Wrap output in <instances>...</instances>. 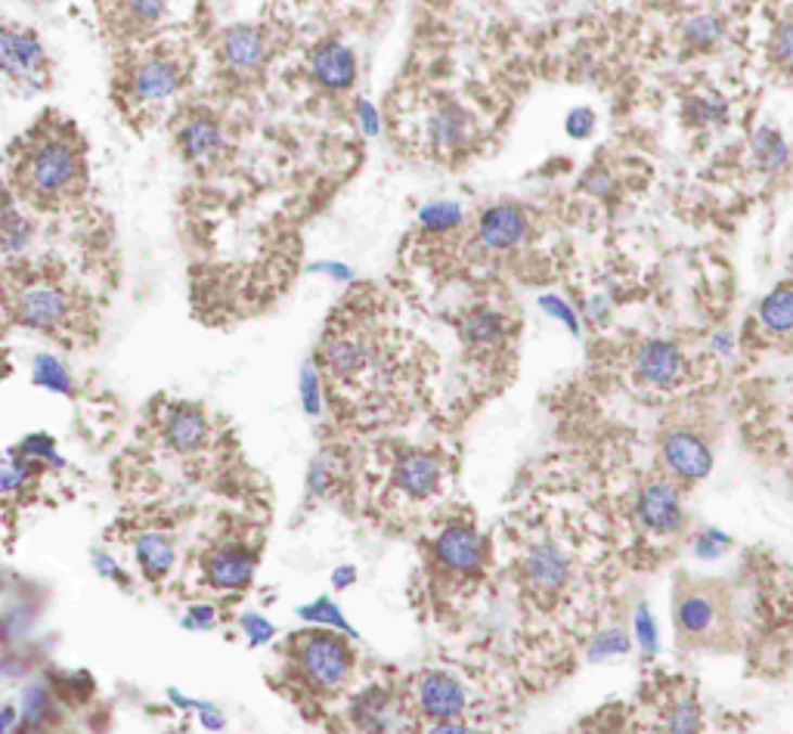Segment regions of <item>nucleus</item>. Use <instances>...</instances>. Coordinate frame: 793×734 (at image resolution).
I'll use <instances>...</instances> for the list:
<instances>
[{"label":"nucleus","mask_w":793,"mask_h":734,"mask_svg":"<svg viewBox=\"0 0 793 734\" xmlns=\"http://www.w3.org/2000/svg\"><path fill=\"white\" fill-rule=\"evenodd\" d=\"M731 545V540L726 533H719V530H704L698 542H694V552H698V558H719L726 549Z\"/></svg>","instance_id":"36"},{"label":"nucleus","mask_w":793,"mask_h":734,"mask_svg":"<svg viewBox=\"0 0 793 734\" xmlns=\"http://www.w3.org/2000/svg\"><path fill=\"white\" fill-rule=\"evenodd\" d=\"M759 320L769 332H793V288H775L759 304Z\"/></svg>","instance_id":"26"},{"label":"nucleus","mask_w":793,"mask_h":734,"mask_svg":"<svg viewBox=\"0 0 793 734\" xmlns=\"http://www.w3.org/2000/svg\"><path fill=\"white\" fill-rule=\"evenodd\" d=\"M28 233H31L28 223L13 208H7V223H3V248H7V255L22 252L28 245Z\"/></svg>","instance_id":"33"},{"label":"nucleus","mask_w":793,"mask_h":734,"mask_svg":"<svg viewBox=\"0 0 793 734\" xmlns=\"http://www.w3.org/2000/svg\"><path fill=\"white\" fill-rule=\"evenodd\" d=\"M716 623V605L713 598L701 595V592H688L679 598L676 605V627L682 635H691V639H701L707 635L709 629Z\"/></svg>","instance_id":"22"},{"label":"nucleus","mask_w":793,"mask_h":734,"mask_svg":"<svg viewBox=\"0 0 793 734\" xmlns=\"http://www.w3.org/2000/svg\"><path fill=\"white\" fill-rule=\"evenodd\" d=\"M354 722L360 729H372V732H382L394 722V707L382 692H366L357 704H354Z\"/></svg>","instance_id":"27"},{"label":"nucleus","mask_w":793,"mask_h":734,"mask_svg":"<svg viewBox=\"0 0 793 734\" xmlns=\"http://www.w3.org/2000/svg\"><path fill=\"white\" fill-rule=\"evenodd\" d=\"M245 629H252V635L258 639V642H264V639H270V623H264L260 617H245Z\"/></svg>","instance_id":"39"},{"label":"nucleus","mask_w":793,"mask_h":734,"mask_svg":"<svg viewBox=\"0 0 793 734\" xmlns=\"http://www.w3.org/2000/svg\"><path fill=\"white\" fill-rule=\"evenodd\" d=\"M722 38V20H716V16H694V20L686 22V41L691 47H701V50H707L713 43Z\"/></svg>","instance_id":"29"},{"label":"nucleus","mask_w":793,"mask_h":734,"mask_svg":"<svg viewBox=\"0 0 793 734\" xmlns=\"http://www.w3.org/2000/svg\"><path fill=\"white\" fill-rule=\"evenodd\" d=\"M391 487H394L397 497H404L407 502H425L444 487V465H440L437 455H400L394 462V472H391Z\"/></svg>","instance_id":"11"},{"label":"nucleus","mask_w":793,"mask_h":734,"mask_svg":"<svg viewBox=\"0 0 793 734\" xmlns=\"http://www.w3.org/2000/svg\"><path fill=\"white\" fill-rule=\"evenodd\" d=\"M112 16L121 28L146 31L165 16V0H112Z\"/></svg>","instance_id":"23"},{"label":"nucleus","mask_w":793,"mask_h":734,"mask_svg":"<svg viewBox=\"0 0 793 734\" xmlns=\"http://www.w3.org/2000/svg\"><path fill=\"white\" fill-rule=\"evenodd\" d=\"M666 729L669 732H698L701 729V710L694 700H679L669 716H666Z\"/></svg>","instance_id":"32"},{"label":"nucleus","mask_w":793,"mask_h":734,"mask_svg":"<svg viewBox=\"0 0 793 734\" xmlns=\"http://www.w3.org/2000/svg\"><path fill=\"white\" fill-rule=\"evenodd\" d=\"M753 158L766 173H778L788 165V143L772 128H759L753 133Z\"/></svg>","instance_id":"25"},{"label":"nucleus","mask_w":793,"mask_h":734,"mask_svg":"<svg viewBox=\"0 0 793 734\" xmlns=\"http://www.w3.org/2000/svg\"><path fill=\"white\" fill-rule=\"evenodd\" d=\"M220 53H223V63L233 72L248 75V72H258L267 60V41L255 25H233L220 38Z\"/></svg>","instance_id":"17"},{"label":"nucleus","mask_w":793,"mask_h":734,"mask_svg":"<svg viewBox=\"0 0 793 734\" xmlns=\"http://www.w3.org/2000/svg\"><path fill=\"white\" fill-rule=\"evenodd\" d=\"M322 369L335 388L347 390L350 397H366L369 403L391 394L400 378V363L391 338L369 323L332 329L322 345Z\"/></svg>","instance_id":"2"},{"label":"nucleus","mask_w":793,"mask_h":734,"mask_svg":"<svg viewBox=\"0 0 793 734\" xmlns=\"http://www.w3.org/2000/svg\"><path fill=\"white\" fill-rule=\"evenodd\" d=\"M564 128L571 137H577V140H586L592 130H596V112L592 108H574L571 115H567V121H564Z\"/></svg>","instance_id":"37"},{"label":"nucleus","mask_w":793,"mask_h":734,"mask_svg":"<svg viewBox=\"0 0 793 734\" xmlns=\"http://www.w3.org/2000/svg\"><path fill=\"white\" fill-rule=\"evenodd\" d=\"M360 121H363L366 133H375L379 130V118H375V108L369 103H360Z\"/></svg>","instance_id":"40"},{"label":"nucleus","mask_w":793,"mask_h":734,"mask_svg":"<svg viewBox=\"0 0 793 734\" xmlns=\"http://www.w3.org/2000/svg\"><path fill=\"white\" fill-rule=\"evenodd\" d=\"M636 375L651 388H673L682 375V350L673 342H644L636 350Z\"/></svg>","instance_id":"14"},{"label":"nucleus","mask_w":793,"mask_h":734,"mask_svg":"<svg viewBox=\"0 0 793 734\" xmlns=\"http://www.w3.org/2000/svg\"><path fill=\"white\" fill-rule=\"evenodd\" d=\"M310 72H314L317 85H322L325 90H332V93H342V90H347V87L354 85V78H357V56H354V50H347L344 43L325 41L314 50V56H310Z\"/></svg>","instance_id":"16"},{"label":"nucleus","mask_w":793,"mask_h":734,"mask_svg":"<svg viewBox=\"0 0 793 734\" xmlns=\"http://www.w3.org/2000/svg\"><path fill=\"white\" fill-rule=\"evenodd\" d=\"M636 520L639 527L654 533V537H669L682 527V499L679 490L669 480H651L644 484L642 493L636 499Z\"/></svg>","instance_id":"9"},{"label":"nucleus","mask_w":793,"mask_h":734,"mask_svg":"<svg viewBox=\"0 0 793 734\" xmlns=\"http://www.w3.org/2000/svg\"><path fill=\"white\" fill-rule=\"evenodd\" d=\"M35 382L43 385V388L72 390V378H68V372L63 369V363H60V360H50V357H38V360H35Z\"/></svg>","instance_id":"31"},{"label":"nucleus","mask_w":793,"mask_h":734,"mask_svg":"<svg viewBox=\"0 0 793 734\" xmlns=\"http://www.w3.org/2000/svg\"><path fill=\"white\" fill-rule=\"evenodd\" d=\"M419 223H422L425 230H431V233H450V230H456V227L462 223V211H459V205H452V202H434L429 208H422Z\"/></svg>","instance_id":"28"},{"label":"nucleus","mask_w":793,"mask_h":734,"mask_svg":"<svg viewBox=\"0 0 793 734\" xmlns=\"http://www.w3.org/2000/svg\"><path fill=\"white\" fill-rule=\"evenodd\" d=\"M255 577V555L242 545H223L205 558V580L215 589L236 592L245 589Z\"/></svg>","instance_id":"15"},{"label":"nucleus","mask_w":793,"mask_h":734,"mask_svg":"<svg viewBox=\"0 0 793 734\" xmlns=\"http://www.w3.org/2000/svg\"><path fill=\"white\" fill-rule=\"evenodd\" d=\"M0 63H3V75L13 85H20L25 93L47 87V50L35 31L7 25L0 35Z\"/></svg>","instance_id":"5"},{"label":"nucleus","mask_w":793,"mask_h":734,"mask_svg":"<svg viewBox=\"0 0 793 734\" xmlns=\"http://www.w3.org/2000/svg\"><path fill=\"white\" fill-rule=\"evenodd\" d=\"M177 146L183 152V158L190 162H212L223 152V130L215 118L208 115H193L190 121H183V128L177 130Z\"/></svg>","instance_id":"18"},{"label":"nucleus","mask_w":793,"mask_h":734,"mask_svg":"<svg viewBox=\"0 0 793 734\" xmlns=\"http://www.w3.org/2000/svg\"><path fill=\"white\" fill-rule=\"evenodd\" d=\"M459 332L472 347H499L509 335V320L494 307H474L462 317Z\"/></svg>","instance_id":"20"},{"label":"nucleus","mask_w":793,"mask_h":734,"mask_svg":"<svg viewBox=\"0 0 793 734\" xmlns=\"http://www.w3.org/2000/svg\"><path fill=\"white\" fill-rule=\"evenodd\" d=\"M50 694L43 685H31V688H25L22 694V719H25V725H43L47 719H50Z\"/></svg>","instance_id":"30"},{"label":"nucleus","mask_w":793,"mask_h":734,"mask_svg":"<svg viewBox=\"0 0 793 734\" xmlns=\"http://www.w3.org/2000/svg\"><path fill=\"white\" fill-rule=\"evenodd\" d=\"M183 85V65L168 53H152L130 72V96L137 103H165Z\"/></svg>","instance_id":"10"},{"label":"nucleus","mask_w":793,"mask_h":734,"mask_svg":"<svg viewBox=\"0 0 793 734\" xmlns=\"http://www.w3.org/2000/svg\"><path fill=\"white\" fill-rule=\"evenodd\" d=\"M772 56L775 63L793 68V22H784L772 38Z\"/></svg>","instance_id":"35"},{"label":"nucleus","mask_w":793,"mask_h":734,"mask_svg":"<svg viewBox=\"0 0 793 734\" xmlns=\"http://www.w3.org/2000/svg\"><path fill=\"white\" fill-rule=\"evenodd\" d=\"M571 555L552 540H536L521 555V580L536 598H555L571 583Z\"/></svg>","instance_id":"6"},{"label":"nucleus","mask_w":793,"mask_h":734,"mask_svg":"<svg viewBox=\"0 0 793 734\" xmlns=\"http://www.w3.org/2000/svg\"><path fill=\"white\" fill-rule=\"evenodd\" d=\"M726 118V103L719 96H698L691 103V121L694 125H713Z\"/></svg>","instance_id":"34"},{"label":"nucleus","mask_w":793,"mask_h":734,"mask_svg":"<svg viewBox=\"0 0 793 734\" xmlns=\"http://www.w3.org/2000/svg\"><path fill=\"white\" fill-rule=\"evenodd\" d=\"M137 562L146 570V577H165L174 564V545L171 540L158 537V533H146L137 540Z\"/></svg>","instance_id":"24"},{"label":"nucleus","mask_w":793,"mask_h":734,"mask_svg":"<svg viewBox=\"0 0 793 734\" xmlns=\"http://www.w3.org/2000/svg\"><path fill=\"white\" fill-rule=\"evenodd\" d=\"M431 558L444 574L469 580L484 570L487 545H484V537L469 524H450L444 533H437V540L431 545Z\"/></svg>","instance_id":"8"},{"label":"nucleus","mask_w":793,"mask_h":734,"mask_svg":"<svg viewBox=\"0 0 793 734\" xmlns=\"http://www.w3.org/2000/svg\"><path fill=\"white\" fill-rule=\"evenodd\" d=\"M162 434L177 453H193L208 440V418L199 407H177L168 412Z\"/></svg>","instance_id":"19"},{"label":"nucleus","mask_w":793,"mask_h":734,"mask_svg":"<svg viewBox=\"0 0 793 734\" xmlns=\"http://www.w3.org/2000/svg\"><path fill=\"white\" fill-rule=\"evenodd\" d=\"M639 629H642V632H639V635H642V645L648 648V654H651V651H654V627H651V617H648V610H642V614H639Z\"/></svg>","instance_id":"38"},{"label":"nucleus","mask_w":793,"mask_h":734,"mask_svg":"<svg viewBox=\"0 0 793 734\" xmlns=\"http://www.w3.org/2000/svg\"><path fill=\"white\" fill-rule=\"evenodd\" d=\"M465 133H469V118H465V112L459 106L447 103V106H440L431 115L429 137L440 152L459 150L465 143Z\"/></svg>","instance_id":"21"},{"label":"nucleus","mask_w":793,"mask_h":734,"mask_svg":"<svg viewBox=\"0 0 793 734\" xmlns=\"http://www.w3.org/2000/svg\"><path fill=\"white\" fill-rule=\"evenodd\" d=\"M716 347H719V350H722V353H729V350H731V347H734V345H731V342H729V338H726V335H719V338H716Z\"/></svg>","instance_id":"42"},{"label":"nucleus","mask_w":793,"mask_h":734,"mask_svg":"<svg viewBox=\"0 0 793 734\" xmlns=\"http://www.w3.org/2000/svg\"><path fill=\"white\" fill-rule=\"evenodd\" d=\"M530 236V217L517 205H494L477 217V242L490 252H512Z\"/></svg>","instance_id":"13"},{"label":"nucleus","mask_w":793,"mask_h":734,"mask_svg":"<svg viewBox=\"0 0 793 734\" xmlns=\"http://www.w3.org/2000/svg\"><path fill=\"white\" fill-rule=\"evenodd\" d=\"M20 193L41 205H63L85 190L87 162L85 143L68 121L43 118L38 128L25 137L22 158L16 162Z\"/></svg>","instance_id":"1"},{"label":"nucleus","mask_w":793,"mask_h":734,"mask_svg":"<svg viewBox=\"0 0 793 734\" xmlns=\"http://www.w3.org/2000/svg\"><path fill=\"white\" fill-rule=\"evenodd\" d=\"M292 660L300 682L317 694L342 692L354 675V651L347 648L344 639L325 629L298 635L292 642Z\"/></svg>","instance_id":"3"},{"label":"nucleus","mask_w":793,"mask_h":734,"mask_svg":"<svg viewBox=\"0 0 793 734\" xmlns=\"http://www.w3.org/2000/svg\"><path fill=\"white\" fill-rule=\"evenodd\" d=\"M791 270H793V260H791Z\"/></svg>","instance_id":"43"},{"label":"nucleus","mask_w":793,"mask_h":734,"mask_svg":"<svg viewBox=\"0 0 793 734\" xmlns=\"http://www.w3.org/2000/svg\"><path fill=\"white\" fill-rule=\"evenodd\" d=\"M195 620H199L202 627H212V623H215V614H212L208 607L202 605V607H195Z\"/></svg>","instance_id":"41"},{"label":"nucleus","mask_w":793,"mask_h":734,"mask_svg":"<svg viewBox=\"0 0 793 734\" xmlns=\"http://www.w3.org/2000/svg\"><path fill=\"white\" fill-rule=\"evenodd\" d=\"M409 704L422 719L440 725V722L462 719V713H465V688H462L459 679H452L450 672L429 670L409 682Z\"/></svg>","instance_id":"7"},{"label":"nucleus","mask_w":793,"mask_h":734,"mask_svg":"<svg viewBox=\"0 0 793 734\" xmlns=\"http://www.w3.org/2000/svg\"><path fill=\"white\" fill-rule=\"evenodd\" d=\"M75 298L63 285L53 282H35L20 292H10V317L25 329L38 332H63L65 325L75 323Z\"/></svg>","instance_id":"4"},{"label":"nucleus","mask_w":793,"mask_h":734,"mask_svg":"<svg viewBox=\"0 0 793 734\" xmlns=\"http://www.w3.org/2000/svg\"><path fill=\"white\" fill-rule=\"evenodd\" d=\"M661 459H664L666 472L679 480H704L713 472V453L704 443V437H698L688 428L666 434L661 443Z\"/></svg>","instance_id":"12"}]
</instances>
